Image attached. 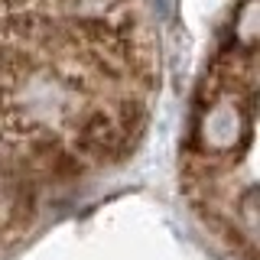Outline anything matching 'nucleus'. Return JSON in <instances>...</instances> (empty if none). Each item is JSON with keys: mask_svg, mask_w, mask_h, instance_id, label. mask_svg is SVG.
I'll return each mask as SVG.
<instances>
[{"mask_svg": "<svg viewBox=\"0 0 260 260\" xmlns=\"http://www.w3.org/2000/svg\"><path fill=\"white\" fill-rule=\"evenodd\" d=\"M257 20L244 0L192 101L182 143V192L205 231L234 260H257Z\"/></svg>", "mask_w": 260, "mask_h": 260, "instance_id": "nucleus-2", "label": "nucleus"}, {"mask_svg": "<svg viewBox=\"0 0 260 260\" xmlns=\"http://www.w3.org/2000/svg\"><path fill=\"white\" fill-rule=\"evenodd\" d=\"M156 91L143 0H0V250L134 153Z\"/></svg>", "mask_w": 260, "mask_h": 260, "instance_id": "nucleus-1", "label": "nucleus"}]
</instances>
